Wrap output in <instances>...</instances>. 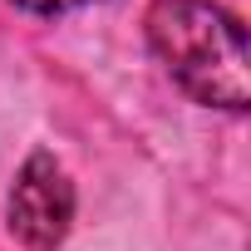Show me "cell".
I'll use <instances>...</instances> for the list:
<instances>
[{
  "label": "cell",
  "instance_id": "1",
  "mask_svg": "<svg viewBox=\"0 0 251 251\" xmlns=\"http://www.w3.org/2000/svg\"><path fill=\"white\" fill-rule=\"evenodd\" d=\"M148 45L163 69L207 108L241 113L251 99L246 30L212 0H153Z\"/></svg>",
  "mask_w": 251,
  "mask_h": 251
},
{
  "label": "cell",
  "instance_id": "2",
  "mask_svg": "<svg viewBox=\"0 0 251 251\" xmlns=\"http://www.w3.org/2000/svg\"><path fill=\"white\" fill-rule=\"evenodd\" d=\"M74 222V182L50 153H30L10 187V231L30 251H54Z\"/></svg>",
  "mask_w": 251,
  "mask_h": 251
},
{
  "label": "cell",
  "instance_id": "3",
  "mask_svg": "<svg viewBox=\"0 0 251 251\" xmlns=\"http://www.w3.org/2000/svg\"><path fill=\"white\" fill-rule=\"evenodd\" d=\"M15 5H25V10H35V15H59V10H79V5H89V0H15Z\"/></svg>",
  "mask_w": 251,
  "mask_h": 251
}]
</instances>
